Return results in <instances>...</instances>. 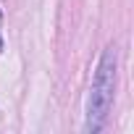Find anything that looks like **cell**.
Listing matches in <instances>:
<instances>
[{
    "label": "cell",
    "instance_id": "6da1fadb",
    "mask_svg": "<svg viewBox=\"0 0 134 134\" xmlns=\"http://www.w3.org/2000/svg\"><path fill=\"white\" fill-rule=\"evenodd\" d=\"M113 92H116V47H108L97 63V71L92 79L84 131H90V134L103 131L105 118H108L110 105H113Z\"/></svg>",
    "mask_w": 134,
    "mask_h": 134
}]
</instances>
